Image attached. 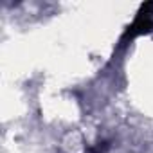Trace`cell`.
Returning <instances> with one entry per match:
<instances>
[{"label":"cell","mask_w":153,"mask_h":153,"mask_svg":"<svg viewBox=\"0 0 153 153\" xmlns=\"http://www.w3.org/2000/svg\"><path fill=\"white\" fill-rule=\"evenodd\" d=\"M153 29V2H146L140 6L133 24L128 27V31L124 33L123 36V42H126L128 38H135L139 34H144V33H149Z\"/></svg>","instance_id":"cell-1"}]
</instances>
